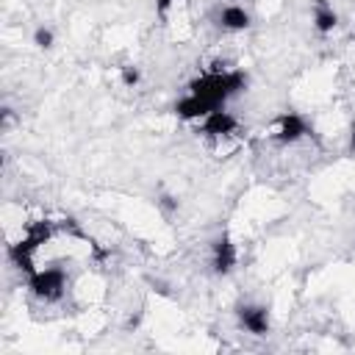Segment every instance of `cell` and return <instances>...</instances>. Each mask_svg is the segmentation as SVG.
I'll return each mask as SVG.
<instances>
[{
	"instance_id": "14",
	"label": "cell",
	"mask_w": 355,
	"mask_h": 355,
	"mask_svg": "<svg viewBox=\"0 0 355 355\" xmlns=\"http://www.w3.org/2000/svg\"><path fill=\"white\" fill-rule=\"evenodd\" d=\"M349 153H355V119L349 122Z\"/></svg>"
},
{
	"instance_id": "2",
	"label": "cell",
	"mask_w": 355,
	"mask_h": 355,
	"mask_svg": "<svg viewBox=\"0 0 355 355\" xmlns=\"http://www.w3.org/2000/svg\"><path fill=\"white\" fill-rule=\"evenodd\" d=\"M308 133H313L311 130V125H308V119L302 116V114H297V111H283L277 119H275V141H280V144H297L300 139H305Z\"/></svg>"
},
{
	"instance_id": "8",
	"label": "cell",
	"mask_w": 355,
	"mask_h": 355,
	"mask_svg": "<svg viewBox=\"0 0 355 355\" xmlns=\"http://www.w3.org/2000/svg\"><path fill=\"white\" fill-rule=\"evenodd\" d=\"M338 28V14L327 0H313V31L327 36Z\"/></svg>"
},
{
	"instance_id": "9",
	"label": "cell",
	"mask_w": 355,
	"mask_h": 355,
	"mask_svg": "<svg viewBox=\"0 0 355 355\" xmlns=\"http://www.w3.org/2000/svg\"><path fill=\"white\" fill-rule=\"evenodd\" d=\"M119 80H122V86L136 89V86L141 83V69H139L136 64H125V67L119 69Z\"/></svg>"
},
{
	"instance_id": "13",
	"label": "cell",
	"mask_w": 355,
	"mask_h": 355,
	"mask_svg": "<svg viewBox=\"0 0 355 355\" xmlns=\"http://www.w3.org/2000/svg\"><path fill=\"white\" fill-rule=\"evenodd\" d=\"M139 324H141V313H136V316H130V319H128V324H125V330H136Z\"/></svg>"
},
{
	"instance_id": "3",
	"label": "cell",
	"mask_w": 355,
	"mask_h": 355,
	"mask_svg": "<svg viewBox=\"0 0 355 355\" xmlns=\"http://www.w3.org/2000/svg\"><path fill=\"white\" fill-rule=\"evenodd\" d=\"M236 261H239V250L230 241V236L227 233L216 236L211 241V266H214V272L216 275H230L233 266H236Z\"/></svg>"
},
{
	"instance_id": "1",
	"label": "cell",
	"mask_w": 355,
	"mask_h": 355,
	"mask_svg": "<svg viewBox=\"0 0 355 355\" xmlns=\"http://www.w3.org/2000/svg\"><path fill=\"white\" fill-rule=\"evenodd\" d=\"M28 288L33 297L44 302H58L67 291V272L61 266H42L33 275H28Z\"/></svg>"
},
{
	"instance_id": "7",
	"label": "cell",
	"mask_w": 355,
	"mask_h": 355,
	"mask_svg": "<svg viewBox=\"0 0 355 355\" xmlns=\"http://www.w3.org/2000/svg\"><path fill=\"white\" fill-rule=\"evenodd\" d=\"M214 111V105L208 103V100H202V97H197V94H183L178 103H175V114L180 116V119H202V116H208Z\"/></svg>"
},
{
	"instance_id": "5",
	"label": "cell",
	"mask_w": 355,
	"mask_h": 355,
	"mask_svg": "<svg viewBox=\"0 0 355 355\" xmlns=\"http://www.w3.org/2000/svg\"><path fill=\"white\" fill-rule=\"evenodd\" d=\"M202 125V133L205 136H214V139H225V136H233L236 133V128H239V119L222 105V108H214L208 116H202L200 119Z\"/></svg>"
},
{
	"instance_id": "4",
	"label": "cell",
	"mask_w": 355,
	"mask_h": 355,
	"mask_svg": "<svg viewBox=\"0 0 355 355\" xmlns=\"http://www.w3.org/2000/svg\"><path fill=\"white\" fill-rule=\"evenodd\" d=\"M236 319L252 336H266L272 330V319H269V311L263 305H239L236 308Z\"/></svg>"
},
{
	"instance_id": "11",
	"label": "cell",
	"mask_w": 355,
	"mask_h": 355,
	"mask_svg": "<svg viewBox=\"0 0 355 355\" xmlns=\"http://www.w3.org/2000/svg\"><path fill=\"white\" fill-rule=\"evenodd\" d=\"M155 205L161 208V214H164V216H172V214L180 208V200H178L175 194H161V197L155 200Z\"/></svg>"
},
{
	"instance_id": "10",
	"label": "cell",
	"mask_w": 355,
	"mask_h": 355,
	"mask_svg": "<svg viewBox=\"0 0 355 355\" xmlns=\"http://www.w3.org/2000/svg\"><path fill=\"white\" fill-rule=\"evenodd\" d=\"M33 44H36L39 50H50V47L55 44V33H53L50 28H44V25H39V28L33 31Z\"/></svg>"
},
{
	"instance_id": "6",
	"label": "cell",
	"mask_w": 355,
	"mask_h": 355,
	"mask_svg": "<svg viewBox=\"0 0 355 355\" xmlns=\"http://www.w3.org/2000/svg\"><path fill=\"white\" fill-rule=\"evenodd\" d=\"M214 19H216V25L222 28V31H227V33H239V31H247L250 25H252V17H250V11L244 8V6H219L216 8V14H214Z\"/></svg>"
},
{
	"instance_id": "12",
	"label": "cell",
	"mask_w": 355,
	"mask_h": 355,
	"mask_svg": "<svg viewBox=\"0 0 355 355\" xmlns=\"http://www.w3.org/2000/svg\"><path fill=\"white\" fill-rule=\"evenodd\" d=\"M178 0H155V14H158V19H166V14H169V8L175 6Z\"/></svg>"
}]
</instances>
